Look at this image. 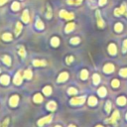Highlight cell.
Here are the masks:
<instances>
[{
	"label": "cell",
	"instance_id": "cell-11",
	"mask_svg": "<svg viewBox=\"0 0 127 127\" xmlns=\"http://www.w3.org/2000/svg\"><path fill=\"white\" fill-rule=\"evenodd\" d=\"M0 82H1L2 85H7L9 82H10V78H9L8 75H2L1 78H0Z\"/></svg>",
	"mask_w": 127,
	"mask_h": 127
},
{
	"label": "cell",
	"instance_id": "cell-20",
	"mask_svg": "<svg viewBox=\"0 0 127 127\" xmlns=\"http://www.w3.org/2000/svg\"><path fill=\"white\" fill-rule=\"evenodd\" d=\"M75 29V23H69L67 26H66V32L67 33H70V32H71Z\"/></svg>",
	"mask_w": 127,
	"mask_h": 127
},
{
	"label": "cell",
	"instance_id": "cell-50",
	"mask_svg": "<svg viewBox=\"0 0 127 127\" xmlns=\"http://www.w3.org/2000/svg\"><path fill=\"white\" fill-rule=\"evenodd\" d=\"M56 127H61V126H59V125H57V126H56Z\"/></svg>",
	"mask_w": 127,
	"mask_h": 127
},
{
	"label": "cell",
	"instance_id": "cell-41",
	"mask_svg": "<svg viewBox=\"0 0 127 127\" xmlns=\"http://www.w3.org/2000/svg\"><path fill=\"white\" fill-rule=\"evenodd\" d=\"M114 15L117 16V17L121 15V14H120V11H119V8H115V9H114Z\"/></svg>",
	"mask_w": 127,
	"mask_h": 127
},
{
	"label": "cell",
	"instance_id": "cell-38",
	"mask_svg": "<svg viewBox=\"0 0 127 127\" xmlns=\"http://www.w3.org/2000/svg\"><path fill=\"white\" fill-rule=\"evenodd\" d=\"M120 75L126 78V76H127V69H122V70H121L120 71Z\"/></svg>",
	"mask_w": 127,
	"mask_h": 127
},
{
	"label": "cell",
	"instance_id": "cell-35",
	"mask_svg": "<svg viewBox=\"0 0 127 127\" xmlns=\"http://www.w3.org/2000/svg\"><path fill=\"white\" fill-rule=\"evenodd\" d=\"M126 10H127L126 4H125V3H123L122 5H121V7H119V11H120V14H121V15H122V14H125Z\"/></svg>",
	"mask_w": 127,
	"mask_h": 127
},
{
	"label": "cell",
	"instance_id": "cell-25",
	"mask_svg": "<svg viewBox=\"0 0 127 127\" xmlns=\"http://www.w3.org/2000/svg\"><path fill=\"white\" fill-rule=\"evenodd\" d=\"M43 92H44V94L45 95H50L52 93V88L51 86H46V87H44V89H43Z\"/></svg>",
	"mask_w": 127,
	"mask_h": 127
},
{
	"label": "cell",
	"instance_id": "cell-46",
	"mask_svg": "<svg viewBox=\"0 0 127 127\" xmlns=\"http://www.w3.org/2000/svg\"><path fill=\"white\" fill-rule=\"evenodd\" d=\"M69 127H75V125H70Z\"/></svg>",
	"mask_w": 127,
	"mask_h": 127
},
{
	"label": "cell",
	"instance_id": "cell-32",
	"mask_svg": "<svg viewBox=\"0 0 127 127\" xmlns=\"http://www.w3.org/2000/svg\"><path fill=\"white\" fill-rule=\"evenodd\" d=\"M87 76H88V71L86 70H82L81 71V74H80V78L81 80H85L87 79Z\"/></svg>",
	"mask_w": 127,
	"mask_h": 127
},
{
	"label": "cell",
	"instance_id": "cell-27",
	"mask_svg": "<svg viewBox=\"0 0 127 127\" xmlns=\"http://www.w3.org/2000/svg\"><path fill=\"white\" fill-rule=\"evenodd\" d=\"M67 2L70 5H80L82 2V0H67Z\"/></svg>",
	"mask_w": 127,
	"mask_h": 127
},
{
	"label": "cell",
	"instance_id": "cell-33",
	"mask_svg": "<svg viewBox=\"0 0 127 127\" xmlns=\"http://www.w3.org/2000/svg\"><path fill=\"white\" fill-rule=\"evenodd\" d=\"M11 9H12L13 11H18L20 9V4L18 2H13L12 6H11Z\"/></svg>",
	"mask_w": 127,
	"mask_h": 127
},
{
	"label": "cell",
	"instance_id": "cell-10",
	"mask_svg": "<svg viewBox=\"0 0 127 127\" xmlns=\"http://www.w3.org/2000/svg\"><path fill=\"white\" fill-rule=\"evenodd\" d=\"M68 78H69V74L66 73V71H64V73H62V74L59 75L58 80H59V82H63V81H66V80H67Z\"/></svg>",
	"mask_w": 127,
	"mask_h": 127
},
{
	"label": "cell",
	"instance_id": "cell-17",
	"mask_svg": "<svg viewBox=\"0 0 127 127\" xmlns=\"http://www.w3.org/2000/svg\"><path fill=\"white\" fill-rule=\"evenodd\" d=\"M88 103H89L90 106H94V105H96V103H97V99L94 96H90L89 98H88Z\"/></svg>",
	"mask_w": 127,
	"mask_h": 127
},
{
	"label": "cell",
	"instance_id": "cell-12",
	"mask_svg": "<svg viewBox=\"0 0 127 127\" xmlns=\"http://www.w3.org/2000/svg\"><path fill=\"white\" fill-rule=\"evenodd\" d=\"M22 20H23L24 23H28L29 20H30V17H29V12H28V10H24V12L23 14H22Z\"/></svg>",
	"mask_w": 127,
	"mask_h": 127
},
{
	"label": "cell",
	"instance_id": "cell-36",
	"mask_svg": "<svg viewBox=\"0 0 127 127\" xmlns=\"http://www.w3.org/2000/svg\"><path fill=\"white\" fill-rule=\"evenodd\" d=\"M68 93L71 94V95H75L76 93H78V90H76L75 88H74V87H71L70 89L68 90Z\"/></svg>",
	"mask_w": 127,
	"mask_h": 127
},
{
	"label": "cell",
	"instance_id": "cell-9",
	"mask_svg": "<svg viewBox=\"0 0 127 127\" xmlns=\"http://www.w3.org/2000/svg\"><path fill=\"white\" fill-rule=\"evenodd\" d=\"M116 52H117L116 46H115L114 44H110L108 46V53L110 55H112V56H114V55H116Z\"/></svg>",
	"mask_w": 127,
	"mask_h": 127
},
{
	"label": "cell",
	"instance_id": "cell-26",
	"mask_svg": "<svg viewBox=\"0 0 127 127\" xmlns=\"http://www.w3.org/2000/svg\"><path fill=\"white\" fill-rule=\"evenodd\" d=\"M116 101H117V103L119 104V105H124V104L126 103V98L124 96H120V97L117 98Z\"/></svg>",
	"mask_w": 127,
	"mask_h": 127
},
{
	"label": "cell",
	"instance_id": "cell-15",
	"mask_svg": "<svg viewBox=\"0 0 127 127\" xmlns=\"http://www.w3.org/2000/svg\"><path fill=\"white\" fill-rule=\"evenodd\" d=\"M106 88L104 87V86H101V87H99V89H98V95L99 96H101V97H104L106 95Z\"/></svg>",
	"mask_w": 127,
	"mask_h": 127
},
{
	"label": "cell",
	"instance_id": "cell-16",
	"mask_svg": "<svg viewBox=\"0 0 127 127\" xmlns=\"http://www.w3.org/2000/svg\"><path fill=\"white\" fill-rule=\"evenodd\" d=\"M51 44L53 47H58L60 45V40L58 37H53L52 40H51Z\"/></svg>",
	"mask_w": 127,
	"mask_h": 127
},
{
	"label": "cell",
	"instance_id": "cell-23",
	"mask_svg": "<svg viewBox=\"0 0 127 127\" xmlns=\"http://www.w3.org/2000/svg\"><path fill=\"white\" fill-rule=\"evenodd\" d=\"M22 31V24L20 23V22H17V24H16V30H15V34L16 35H19L20 32Z\"/></svg>",
	"mask_w": 127,
	"mask_h": 127
},
{
	"label": "cell",
	"instance_id": "cell-6",
	"mask_svg": "<svg viewBox=\"0 0 127 127\" xmlns=\"http://www.w3.org/2000/svg\"><path fill=\"white\" fill-rule=\"evenodd\" d=\"M18 101H19V96L18 95H13L12 97H11L9 99V103H10V105L11 106H16L18 104Z\"/></svg>",
	"mask_w": 127,
	"mask_h": 127
},
{
	"label": "cell",
	"instance_id": "cell-42",
	"mask_svg": "<svg viewBox=\"0 0 127 127\" xmlns=\"http://www.w3.org/2000/svg\"><path fill=\"white\" fill-rule=\"evenodd\" d=\"M106 2H107V0H99V5L100 6H103V5H105L106 4Z\"/></svg>",
	"mask_w": 127,
	"mask_h": 127
},
{
	"label": "cell",
	"instance_id": "cell-45",
	"mask_svg": "<svg viewBox=\"0 0 127 127\" xmlns=\"http://www.w3.org/2000/svg\"><path fill=\"white\" fill-rule=\"evenodd\" d=\"M6 2H7V0H0V6L3 5V4H5Z\"/></svg>",
	"mask_w": 127,
	"mask_h": 127
},
{
	"label": "cell",
	"instance_id": "cell-29",
	"mask_svg": "<svg viewBox=\"0 0 127 127\" xmlns=\"http://www.w3.org/2000/svg\"><path fill=\"white\" fill-rule=\"evenodd\" d=\"M24 78L27 79V80L32 79V71L30 70H27V71H24Z\"/></svg>",
	"mask_w": 127,
	"mask_h": 127
},
{
	"label": "cell",
	"instance_id": "cell-2",
	"mask_svg": "<svg viewBox=\"0 0 127 127\" xmlns=\"http://www.w3.org/2000/svg\"><path fill=\"white\" fill-rule=\"evenodd\" d=\"M85 96H80V97H75V98H71V103L74 104V105H78V104H82L85 103Z\"/></svg>",
	"mask_w": 127,
	"mask_h": 127
},
{
	"label": "cell",
	"instance_id": "cell-4",
	"mask_svg": "<svg viewBox=\"0 0 127 127\" xmlns=\"http://www.w3.org/2000/svg\"><path fill=\"white\" fill-rule=\"evenodd\" d=\"M95 16H96V19H97V25H98V27H99V28H103V27H104V21H103L102 18H101L100 11H99V10H96Z\"/></svg>",
	"mask_w": 127,
	"mask_h": 127
},
{
	"label": "cell",
	"instance_id": "cell-14",
	"mask_svg": "<svg viewBox=\"0 0 127 127\" xmlns=\"http://www.w3.org/2000/svg\"><path fill=\"white\" fill-rule=\"evenodd\" d=\"M47 108H48L49 110H51V111H54V110H56V108H57V104H56V102L50 101V102L48 103V105H47Z\"/></svg>",
	"mask_w": 127,
	"mask_h": 127
},
{
	"label": "cell",
	"instance_id": "cell-31",
	"mask_svg": "<svg viewBox=\"0 0 127 127\" xmlns=\"http://www.w3.org/2000/svg\"><path fill=\"white\" fill-rule=\"evenodd\" d=\"M2 61H3V63L6 64L7 66H10V65H11V59H10V57H8V56H4V57L2 58Z\"/></svg>",
	"mask_w": 127,
	"mask_h": 127
},
{
	"label": "cell",
	"instance_id": "cell-22",
	"mask_svg": "<svg viewBox=\"0 0 127 127\" xmlns=\"http://www.w3.org/2000/svg\"><path fill=\"white\" fill-rule=\"evenodd\" d=\"M92 80H93V84L94 85H98L99 81H100V76H99L97 74H94L92 75Z\"/></svg>",
	"mask_w": 127,
	"mask_h": 127
},
{
	"label": "cell",
	"instance_id": "cell-47",
	"mask_svg": "<svg viewBox=\"0 0 127 127\" xmlns=\"http://www.w3.org/2000/svg\"><path fill=\"white\" fill-rule=\"evenodd\" d=\"M125 16H126V17H127V10H126V12H125Z\"/></svg>",
	"mask_w": 127,
	"mask_h": 127
},
{
	"label": "cell",
	"instance_id": "cell-48",
	"mask_svg": "<svg viewBox=\"0 0 127 127\" xmlns=\"http://www.w3.org/2000/svg\"><path fill=\"white\" fill-rule=\"evenodd\" d=\"M96 127H103V126H101V125H97Z\"/></svg>",
	"mask_w": 127,
	"mask_h": 127
},
{
	"label": "cell",
	"instance_id": "cell-3",
	"mask_svg": "<svg viewBox=\"0 0 127 127\" xmlns=\"http://www.w3.org/2000/svg\"><path fill=\"white\" fill-rule=\"evenodd\" d=\"M52 118H53L52 115H48V116L44 117V118H42V119H40L39 121H38V125H39L40 127H42L44 124H46V123H50V122L52 121Z\"/></svg>",
	"mask_w": 127,
	"mask_h": 127
},
{
	"label": "cell",
	"instance_id": "cell-37",
	"mask_svg": "<svg viewBox=\"0 0 127 127\" xmlns=\"http://www.w3.org/2000/svg\"><path fill=\"white\" fill-rule=\"evenodd\" d=\"M111 85L113 87H118L119 86V80H113L112 82H111Z\"/></svg>",
	"mask_w": 127,
	"mask_h": 127
},
{
	"label": "cell",
	"instance_id": "cell-24",
	"mask_svg": "<svg viewBox=\"0 0 127 127\" xmlns=\"http://www.w3.org/2000/svg\"><path fill=\"white\" fill-rule=\"evenodd\" d=\"M2 39L4 41H11L12 40V35L10 33H5V34L2 35Z\"/></svg>",
	"mask_w": 127,
	"mask_h": 127
},
{
	"label": "cell",
	"instance_id": "cell-18",
	"mask_svg": "<svg viewBox=\"0 0 127 127\" xmlns=\"http://www.w3.org/2000/svg\"><path fill=\"white\" fill-rule=\"evenodd\" d=\"M35 26H36V28H37L38 30H43V29H44V23H43V22H42L40 19H38V20L36 21Z\"/></svg>",
	"mask_w": 127,
	"mask_h": 127
},
{
	"label": "cell",
	"instance_id": "cell-8",
	"mask_svg": "<svg viewBox=\"0 0 127 127\" xmlns=\"http://www.w3.org/2000/svg\"><path fill=\"white\" fill-rule=\"evenodd\" d=\"M14 84L15 85H21L22 84V75L20 71H18L14 76Z\"/></svg>",
	"mask_w": 127,
	"mask_h": 127
},
{
	"label": "cell",
	"instance_id": "cell-1",
	"mask_svg": "<svg viewBox=\"0 0 127 127\" xmlns=\"http://www.w3.org/2000/svg\"><path fill=\"white\" fill-rule=\"evenodd\" d=\"M60 17L67 19V20H71V19H74L75 14L71 13V12H67L66 10H61L60 11Z\"/></svg>",
	"mask_w": 127,
	"mask_h": 127
},
{
	"label": "cell",
	"instance_id": "cell-28",
	"mask_svg": "<svg viewBox=\"0 0 127 127\" xmlns=\"http://www.w3.org/2000/svg\"><path fill=\"white\" fill-rule=\"evenodd\" d=\"M34 101L37 102V103H40L43 101V96L41 94H39V93H37V94L34 96Z\"/></svg>",
	"mask_w": 127,
	"mask_h": 127
},
{
	"label": "cell",
	"instance_id": "cell-21",
	"mask_svg": "<svg viewBox=\"0 0 127 127\" xmlns=\"http://www.w3.org/2000/svg\"><path fill=\"white\" fill-rule=\"evenodd\" d=\"M52 16H53L52 8H51V6H50V5L48 4V5H47V14H46V17H47L48 19H51Z\"/></svg>",
	"mask_w": 127,
	"mask_h": 127
},
{
	"label": "cell",
	"instance_id": "cell-19",
	"mask_svg": "<svg viewBox=\"0 0 127 127\" xmlns=\"http://www.w3.org/2000/svg\"><path fill=\"white\" fill-rule=\"evenodd\" d=\"M114 30H115V32H117V33L122 32L123 25L121 24V23H116V24H115V26H114Z\"/></svg>",
	"mask_w": 127,
	"mask_h": 127
},
{
	"label": "cell",
	"instance_id": "cell-39",
	"mask_svg": "<svg viewBox=\"0 0 127 127\" xmlns=\"http://www.w3.org/2000/svg\"><path fill=\"white\" fill-rule=\"evenodd\" d=\"M110 108H111V102L110 101H107L106 102V106H105V110H106V112H110Z\"/></svg>",
	"mask_w": 127,
	"mask_h": 127
},
{
	"label": "cell",
	"instance_id": "cell-5",
	"mask_svg": "<svg viewBox=\"0 0 127 127\" xmlns=\"http://www.w3.org/2000/svg\"><path fill=\"white\" fill-rule=\"evenodd\" d=\"M117 119H119V112L118 111H114V113L112 114V116L109 118V120H107V122L115 124V122H116Z\"/></svg>",
	"mask_w": 127,
	"mask_h": 127
},
{
	"label": "cell",
	"instance_id": "cell-30",
	"mask_svg": "<svg viewBox=\"0 0 127 127\" xmlns=\"http://www.w3.org/2000/svg\"><path fill=\"white\" fill-rule=\"evenodd\" d=\"M19 55L22 57V58H25V56H26V52H25V49H24V47L23 46H20L19 47Z\"/></svg>",
	"mask_w": 127,
	"mask_h": 127
},
{
	"label": "cell",
	"instance_id": "cell-44",
	"mask_svg": "<svg viewBox=\"0 0 127 127\" xmlns=\"http://www.w3.org/2000/svg\"><path fill=\"white\" fill-rule=\"evenodd\" d=\"M73 61H74V58H73V57H69V58L67 59V63H68V64H71V62H73Z\"/></svg>",
	"mask_w": 127,
	"mask_h": 127
},
{
	"label": "cell",
	"instance_id": "cell-7",
	"mask_svg": "<svg viewBox=\"0 0 127 127\" xmlns=\"http://www.w3.org/2000/svg\"><path fill=\"white\" fill-rule=\"evenodd\" d=\"M114 71V66L112 64H106L105 66H104L103 68V71L106 74H109V73H112V71Z\"/></svg>",
	"mask_w": 127,
	"mask_h": 127
},
{
	"label": "cell",
	"instance_id": "cell-49",
	"mask_svg": "<svg viewBox=\"0 0 127 127\" xmlns=\"http://www.w3.org/2000/svg\"><path fill=\"white\" fill-rule=\"evenodd\" d=\"M125 117H126V119H127V113H126V115H125Z\"/></svg>",
	"mask_w": 127,
	"mask_h": 127
},
{
	"label": "cell",
	"instance_id": "cell-40",
	"mask_svg": "<svg viewBox=\"0 0 127 127\" xmlns=\"http://www.w3.org/2000/svg\"><path fill=\"white\" fill-rule=\"evenodd\" d=\"M122 51H123V53H125L127 51V39L123 42V49H122Z\"/></svg>",
	"mask_w": 127,
	"mask_h": 127
},
{
	"label": "cell",
	"instance_id": "cell-13",
	"mask_svg": "<svg viewBox=\"0 0 127 127\" xmlns=\"http://www.w3.org/2000/svg\"><path fill=\"white\" fill-rule=\"evenodd\" d=\"M46 61H39V60H35L34 62H33V65L35 66V67H44V66H46Z\"/></svg>",
	"mask_w": 127,
	"mask_h": 127
},
{
	"label": "cell",
	"instance_id": "cell-43",
	"mask_svg": "<svg viewBox=\"0 0 127 127\" xmlns=\"http://www.w3.org/2000/svg\"><path fill=\"white\" fill-rule=\"evenodd\" d=\"M8 123H9V119L6 118V119H5V121H4L3 125H2V127H7V126H8Z\"/></svg>",
	"mask_w": 127,
	"mask_h": 127
},
{
	"label": "cell",
	"instance_id": "cell-34",
	"mask_svg": "<svg viewBox=\"0 0 127 127\" xmlns=\"http://www.w3.org/2000/svg\"><path fill=\"white\" fill-rule=\"evenodd\" d=\"M70 42H71V44H73V45H78V44L80 42V39L78 37H75V38H71Z\"/></svg>",
	"mask_w": 127,
	"mask_h": 127
}]
</instances>
